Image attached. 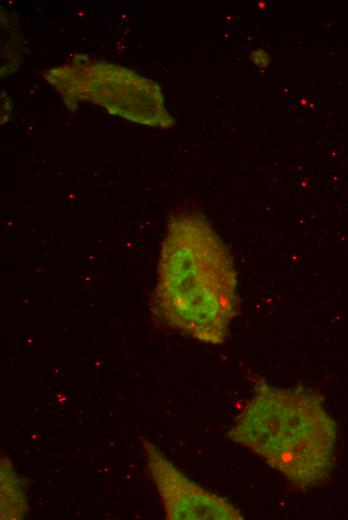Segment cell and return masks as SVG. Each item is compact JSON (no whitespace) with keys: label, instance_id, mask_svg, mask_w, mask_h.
<instances>
[{"label":"cell","instance_id":"cell-4","mask_svg":"<svg viewBox=\"0 0 348 520\" xmlns=\"http://www.w3.org/2000/svg\"><path fill=\"white\" fill-rule=\"evenodd\" d=\"M146 466L168 520H240L243 514L225 498L185 476L151 441L142 438Z\"/></svg>","mask_w":348,"mask_h":520},{"label":"cell","instance_id":"cell-2","mask_svg":"<svg viewBox=\"0 0 348 520\" xmlns=\"http://www.w3.org/2000/svg\"><path fill=\"white\" fill-rule=\"evenodd\" d=\"M227 437L262 458L300 489L324 483L336 454L337 426L319 394L254 379Z\"/></svg>","mask_w":348,"mask_h":520},{"label":"cell","instance_id":"cell-1","mask_svg":"<svg viewBox=\"0 0 348 520\" xmlns=\"http://www.w3.org/2000/svg\"><path fill=\"white\" fill-rule=\"evenodd\" d=\"M238 304L237 273L222 239L201 213L173 214L160 248L153 319L199 342L219 345L229 335Z\"/></svg>","mask_w":348,"mask_h":520},{"label":"cell","instance_id":"cell-6","mask_svg":"<svg viewBox=\"0 0 348 520\" xmlns=\"http://www.w3.org/2000/svg\"><path fill=\"white\" fill-rule=\"evenodd\" d=\"M267 57L268 56L264 51H256L253 54L252 60L260 66H265L268 63Z\"/></svg>","mask_w":348,"mask_h":520},{"label":"cell","instance_id":"cell-5","mask_svg":"<svg viewBox=\"0 0 348 520\" xmlns=\"http://www.w3.org/2000/svg\"><path fill=\"white\" fill-rule=\"evenodd\" d=\"M28 504L21 479L7 456L1 458V519H22Z\"/></svg>","mask_w":348,"mask_h":520},{"label":"cell","instance_id":"cell-3","mask_svg":"<svg viewBox=\"0 0 348 520\" xmlns=\"http://www.w3.org/2000/svg\"><path fill=\"white\" fill-rule=\"evenodd\" d=\"M43 77L67 108L87 101L142 125L165 129L174 125L158 84L126 67L77 58L44 71Z\"/></svg>","mask_w":348,"mask_h":520}]
</instances>
